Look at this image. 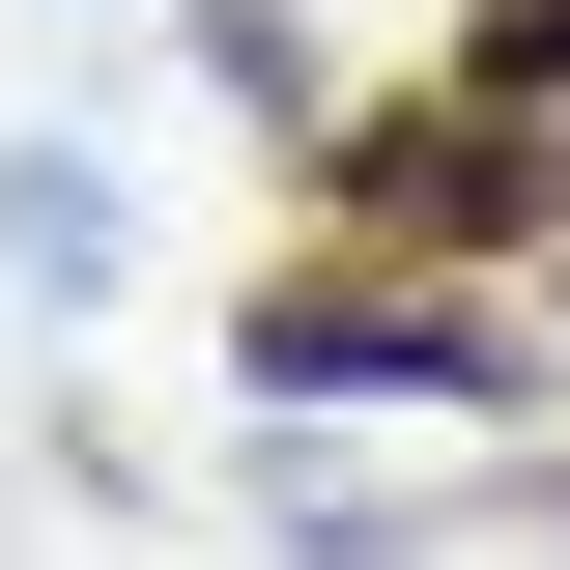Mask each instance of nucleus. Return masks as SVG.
Returning <instances> with one entry per match:
<instances>
[{"mask_svg": "<svg viewBox=\"0 0 570 570\" xmlns=\"http://www.w3.org/2000/svg\"><path fill=\"white\" fill-rule=\"evenodd\" d=\"M257 371H285V400H513V343H485V314H400V285H285V314H257Z\"/></svg>", "mask_w": 570, "mask_h": 570, "instance_id": "f257e3e1", "label": "nucleus"}, {"mask_svg": "<svg viewBox=\"0 0 570 570\" xmlns=\"http://www.w3.org/2000/svg\"><path fill=\"white\" fill-rule=\"evenodd\" d=\"M371 200H400V228H542V142H513V115H456V142H371Z\"/></svg>", "mask_w": 570, "mask_h": 570, "instance_id": "f03ea898", "label": "nucleus"}]
</instances>
